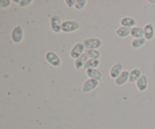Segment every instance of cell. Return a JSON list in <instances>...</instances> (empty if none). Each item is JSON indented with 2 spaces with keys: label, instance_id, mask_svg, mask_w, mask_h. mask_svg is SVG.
Instances as JSON below:
<instances>
[{
  "label": "cell",
  "instance_id": "6da1fadb",
  "mask_svg": "<svg viewBox=\"0 0 155 129\" xmlns=\"http://www.w3.org/2000/svg\"><path fill=\"white\" fill-rule=\"evenodd\" d=\"M12 42L15 43H21L24 39V30L21 26L18 25L14 27L11 34Z\"/></svg>",
  "mask_w": 155,
  "mask_h": 129
},
{
  "label": "cell",
  "instance_id": "7a4b0ae2",
  "mask_svg": "<svg viewBox=\"0 0 155 129\" xmlns=\"http://www.w3.org/2000/svg\"><path fill=\"white\" fill-rule=\"evenodd\" d=\"M80 24L76 21H64L62 23V32L71 33L80 30Z\"/></svg>",
  "mask_w": 155,
  "mask_h": 129
},
{
  "label": "cell",
  "instance_id": "3957f363",
  "mask_svg": "<svg viewBox=\"0 0 155 129\" xmlns=\"http://www.w3.org/2000/svg\"><path fill=\"white\" fill-rule=\"evenodd\" d=\"M45 58L46 62L51 66L54 67V68H58V67L61 66V59L59 57L58 55L56 54L54 52L50 51L46 53Z\"/></svg>",
  "mask_w": 155,
  "mask_h": 129
},
{
  "label": "cell",
  "instance_id": "277c9868",
  "mask_svg": "<svg viewBox=\"0 0 155 129\" xmlns=\"http://www.w3.org/2000/svg\"><path fill=\"white\" fill-rule=\"evenodd\" d=\"M86 49H96L101 48L102 46V41L99 38H88L83 41Z\"/></svg>",
  "mask_w": 155,
  "mask_h": 129
},
{
  "label": "cell",
  "instance_id": "5b68a950",
  "mask_svg": "<svg viewBox=\"0 0 155 129\" xmlns=\"http://www.w3.org/2000/svg\"><path fill=\"white\" fill-rule=\"evenodd\" d=\"M85 52H86V47H85L83 42H77L71 49L70 55L72 59L76 60V59H79L83 53H85Z\"/></svg>",
  "mask_w": 155,
  "mask_h": 129
},
{
  "label": "cell",
  "instance_id": "8992f818",
  "mask_svg": "<svg viewBox=\"0 0 155 129\" xmlns=\"http://www.w3.org/2000/svg\"><path fill=\"white\" fill-rule=\"evenodd\" d=\"M62 21L61 19L58 15H53L50 19V26L51 29L54 33H59L62 31Z\"/></svg>",
  "mask_w": 155,
  "mask_h": 129
},
{
  "label": "cell",
  "instance_id": "52a82bcc",
  "mask_svg": "<svg viewBox=\"0 0 155 129\" xmlns=\"http://www.w3.org/2000/svg\"><path fill=\"white\" fill-rule=\"evenodd\" d=\"M98 86V80H93V79L89 78L88 80H85L84 83H83L82 87V90L83 93H90L91 91L94 90Z\"/></svg>",
  "mask_w": 155,
  "mask_h": 129
},
{
  "label": "cell",
  "instance_id": "ba28073f",
  "mask_svg": "<svg viewBox=\"0 0 155 129\" xmlns=\"http://www.w3.org/2000/svg\"><path fill=\"white\" fill-rule=\"evenodd\" d=\"M124 71V67H123L122 64L120 62H117V63H115L111 67V68L110 70V72H109V74H110V77L111 78L115 80Z\"/></svg>",
  "mask_w": 155,
  "mask_h": 129
},
{
  "label": "cell",
  "instance_id": "9c48e42d",
  "mask_svg": "<svg viewBox=\"0 0 155 129\" xmlns=\"http://www.w3.org/2000/svg\"><path fill=\"white\" fill-rule=\"evenodd\" d=\"M129 78H130V71L124 70L114 80L115 84L117 86H123L129 81Z\"/></svg>",
  "mask_w": 155,
  "mask_h": 129
},
{
  "label": "cell",
  "instance_id": "30bf717a",
  "mask_svg": "<svg viewBox=\"0 0 155 129\" xmlns=\"http://www.w3.org/2000/svg\"><path fill=\"white\" fill-rule=\"evenodd\" d=\"M86 74L90 79L95 80H101L102 79V73L98 68H91L86 71Z\"/></svg>",
  "mask_w": 155,
  "mask_h": 129
},
{
  "label": "cell",
  "instance_id": "8fae6325",
  "mask_svg": "<svg viewBox=\"0 0 155 129\" xmlns=\"http://www.w3.org/2000/svg\"><path fill=\"white\" fill-rule=\"evenodd\" d=\"M144 29V34H145V38L146 40L150 41L152 40L154 36V28L152 24H147L143 27Z\"/></svg>",
  "mask_w": 155,
  "mask_h": 129
},
{
  "label": "cell",
  "instance_id": "7c38bea8",
  "mask_svg": "<svg viewBox=\"0 0 155 129\" xmlns=\"http://www.w3.org/2000/svg\"><path fill=\"white\" fill-rule=\"evenodd\" d=\"M136 87L139 90L140 92H144L147 90L148 86V78L145 75L142 74L140 77V78L136 81Z\"/></svg>",
  "mask_w": 155,
  "mask_h": 129
},
{
  "label": "cell",
  "instance_id": "4fadbf2b",
  "mask_svg": "<svg viewBox=\"0 0 155 129\" xmlns=\"http://www.w3.org/2000/svg\"><path fill=\"white\" fill-rule=\"evenodd\" d=\"M136 23L137 22H136V19L131 18V17H124L120 20V24L122 27H130V28L136 27Z\"/></svg>",
  "mask_w": 155,
  "mask_h": 129
},
{
  "label": "cell",
  "instance_id": "5bb4252c",
  "mask_svg": "<svg viewBox=\"0 0 155 129\" xmlns=\"http://www.w3.org/2000/svg\"><path fill=\"white\" fill-rule=\"evenodd\" d=\"M142 71L139 68H133L130 71V78L129 82L130 83H136L138 80L142 76Z\"/></svg>",
  "mask_w": 155,
  "mask_h": 129
},
{
  "label": "cell",
  "instance_id": "9a60e30c",
  "mask_svg": "<svg viewBox=\"0 0 155 129\" xmlns=\"http://www.w3.org/2000/svg\"><path fill=\"white\" fill-rule=\"evenodd\" d=\"M89 59V57H88L87 55L86 54V53H83L79 59H76L75 62H74V65H75L76 68H77V69H81V68H84L85 64H86V62H87Z\"/></svg>",
  "mask_w": 155,
  "mask_h": 129
},
{
  "label": "cell",
  "instance_id": "2e32d148",
  "mask_svg": "<svg viewBox=\"0 0 155 129\" xmlns=\"http://www.w3.org/2000/svg\"><path fill=\"white\" fill-rule=\"evenodd\" d=\"M130 36L133 39H140V38L145 37L144 34V29L140 27H134L132 28Z\"/></svg>",
  "mask_w": 155,
  "mask_h": 129
},
{
  "label": "cell",
  "instance_id": "e0dca14e",
  "mask_svg": "<svg viewBox=\"0 0 155 129\" xmlns=\"http://www.w3.org/2000/svg\"><path fill=\"white\" fill-rule=\"evenodd\" d=\"M131 30L132 28L130 27H122L117 29L116 30V34L119 37L121 38H126L127 36H130V33H131Z\"/></svg>",
  "mask_w": 155,
  "mask_h": 129
},
{
  "label": "cell",
  "instance_id": "ac0fdd59",
  "mask_svg": "<svg viewBox=\"0 0 155 129\" xmlns=\"http://www.w3.org/2000/svg\"><path fill=\"white\" fill-rule=\"evenodd\" d=\"M100 65V61L99 59H89L87 62H86L84 66V69L88 70L91 69V68H97Z\"/></svg>",
  "mask_w": 155,
  "mask_h": 129
},
{
  "label": "cell",
  "instance_id": "d6986e66",
  "mask_svg": "<svg viewBox=\"0 0 155 129\" xmlns=\"http://www.w3.org/2000/svg\"><path fill=\"white\" fill-rule=\"evenodd\" d=\"M146 41L145 37L140 39H133L131 42V46L133 49H139L145 45Z\"/></svg>",
  "mask_w": 155,
  "mask_h": 129
},
{
  "label": "cell",
  "instance_id": "ffe728a7",
  "mask_svg": "<svg viewBox=\"0 0 155 129\" xmlns=\"http://www.w3.org/2000/svg\"><path fill=\"white\" fill-rule=\"evenodd\" d=\"M85 53L88 56L89 59H99L101 57V53L96 49H86Z\"/></svg>",
  "mask_w": 155,
  "mask_h": 129
},
{
  "label": "cell",
  "instance_id": "44dd1931",
  "mask_svg": "<svg viewBox=\"0 0 155 129\" xmlns=\"http://www.w3.org/2000/svg\"><path fill=\"white\" fill-rule=\"evenodd\" d=\"M87 5V0H77L74 8L77 11H81L85 8Z\"/></svg>",
  "mask_w": 155,
  "mask_h": 129
},
{
  "label": "cell",
  "instance_id": "7402d4cb",
  "mask_svg": "<svg viewBox=\"0 0 155 129\" xmlns=\"http://www.w3.org/2000/svg\"><path fill=\"white\" fill-rule=\"evenodd\" d=\"M33 2V0H21L19 6L21 8H27L28 7V6L31 5Z\"/></svg>",
  "mask_w": 155,
  "mask_h": 129
},
{
  "label": "cell",
  "instance_id": "603a6c76",
  "mask_svg": "<svg viewBox=\"0 0 155 129\" xmlns=\"http://www.w3.org/2000/svg\"><path fill=\"white\" fill-rule=\"evenodd\" d=\"M12 1L10 0H1L0 1V8H7L12 4Z\"/></svg>",
  "mask_w": 155,
  "mask_h": 129
},
{
  "label": "cell",
  "instance_id": "cb8c5ba5",
  "mask_svg": "<svg viewBox=\"0 0 155 129\" xmlns=\"http://www.w3.org/2000/svg\"><path fill=\"white\" fill-rule=\"evenodd\" d=\"M64 2L69 8H74V6H75L77 0H65Z\"/></svg>",
  "mask_w": 155,
  "mask_h": 129
},
{
  "label": "cell",
  "instance_id": "d4e9b609",
  "mask_svg": "<svg viewBox=\"0 0 155 129\" xmlns=\"http://www.w3.org/2000/svg\"><path fill=\"white\" fill-rule=\"evenodd\" d=\"M12 2L16 3L17 5H20V2H21V0H12Z\"/></svg>",
  "mask_w": 155,
  "mask_h": 129
},
{
  "label": "cell",
  "instance_id": "484cf974",
  "mask_svg": "<svg viewBox=\"0 0 155 129\" xmlns=\"http://www.w3.org/2000/svg\"><path fill=\"white\" fill-rule=\"evenodd\" d=\"M150 3H155V1H148Z\"/></svg>",
  "mask_w": 155,
  "mask_h": 129
}]
</instances>
